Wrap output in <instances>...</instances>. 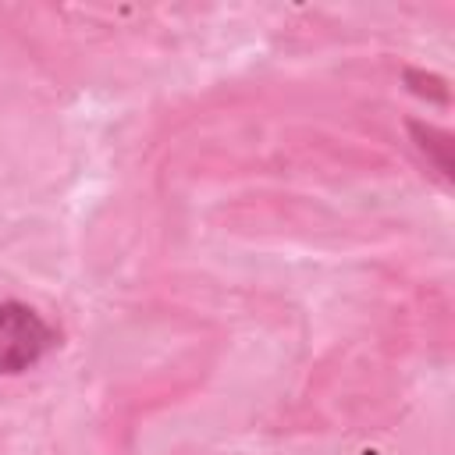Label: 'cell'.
<instances>
[{"label": "cell", "mask_w": 455, "mask_h": 455, "mask_svg": "<svg viewBox=\"0 0 455 455\" xmlns=\"http://www.w3.org/2000/svg\"><path fill=\"white\" fill-rule=\"evenodd\" d=\"M409 128H412V135L419 139V149H423V153H427V149L437 153V167H441V174H451V160H448L451 142H448V135H441V132H434V128H423V124H409Z\"/></svg>", "instance_id": "cell-2"}, {"label": "cell", "mask_w": 455, "mask_h": 455, "mask_svg": "<svg viewBox=\"0 0 455 455\" xmlns=\"http://www.w3.org/2000/svg\"><path fill=\"white\" fill-rule=\"evenodd\" d=\"M57 334L53 327L25 302H0V373L14 377L32 370L50 348Z\"/></svg>", "instance_id": "cell-1"}]
</instances>
